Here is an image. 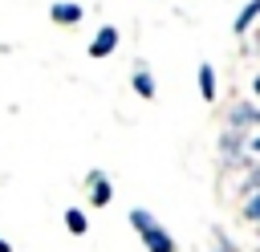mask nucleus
<instances>
[{"label":"nucleus","instance_id":"12","mask_svg":"<svg viewBox=\"0 0 260 252\" xmlns=\"http://www.w3.org/2000/svg\"><path fill=\"white\" fill-rule=\"evenodd\" d=\"M248 154H252V159H260V130H256V134H248Z\"/></svg>","mask_w":260,"mask_h":252},{"label":"nucleus","instance_id":"2","mask_svg":"<svg viewBox=\"0 0 260 252\" xmlns=\"http://www.w3.org/2000/svg\"><path fill=\"white\" fill-rule=\"evenodd\" d=\"M114 49H118V28H114V24H102V28L93 33V41H89V57L102 61V57H110Z\"/></svg>","mask_w":260,"mask_h":252},{"label":"nucleus","instance_id":"11","mask_svg":"<svg viewBox=\"0 0 260 252\" xmlns=\"http://www.w3.org/2000/svg\"><path fill=\"white\" fill-rule=\"evenodd\" d=\"M211 252H236V244H232L219 228H211Z\"/></svg>","mask_w":260,"mask_h":252},{"label":"nucleus","instance_id":"6","mask_svg":"<svg viewBox=\"0 0 260 252\" xmlns=\"http://www.w3.org/2000/svg\"><path fill=\"white\" fill-rule=\"evenodd\" d=\"M130 85H134L138 98H146V102L154 98V77H150V69H146L142 61H134V77H130Z\"/></svg>","mask_w":260,"mask_h":252},{"label":"nucleus","instance_id":"5","mask_svg":"<svg viewBox=\"0 0 260 252\" xmlns=\"http://www.w3.org/2000/svg\"><path fill=\"white\" fill-rule=\"evenodd\" d=\"M89 203H98V207H106L110 203V195H114V187H110V179L102 175V171H89Z\"/></svg>","mask_w":260,"mask_h":252},{"label":"nucleus","instance_id":"14","mask_svg":"<svg viewBox=\"0 0 260 252\" xmlns=\"http://www.w3.org/2000/svg\"><path fill=\"white\" fill-rule=\"evenodd\" d=\"M0 252H12V244H8V240H0Z\"/></svg>","mask_w":260,"mask_h":252},{"label":"nucleus","instance_id":"1","mask_svg":"<svg viewBox=\"0 0 260 252\" xmlns=\"http://www.w3.org/2000/svg\"><path fill=\"white\" fill-rule=\"evenodd\" d=\"M130 228L142 236L146 252H175V248H179V244L171 240V232H167V228H162L146 207H134V211H130Z\"/></svg>","mask_w":260,"mask_h":252},{"label":"nucleus","instance_id":"4","mask_svg":"<svg viewBox=\"0 0 260 252\" xmlns=\"http://www.w3.org/2000/svg\"><path fill=\"white\" fill-rule=\"evenodd\" d=\"M81 16H85V8L73 4V0H57V4L49 8V20H53V24H65V28H69V24H81Z\"/></svg>","mask_w":260,"mask_h":252},{"label":"nucleus","instance_id":"10","mask_svg":"<svg viewBox=\"0 0 260 252\" xmlns=\"http://www.w3.org/2000/svg\"><path fill=\"white\" fill-rule=\"evenodd\" d=\"M244 219H252V224H260V191H252V195L244 199Z\"/></svg>","mask_w":260,"mask_h":252},{"label":"nucleus","instance_id":"7","mask_svg":"<svg viewBox=\"0 0 260 252\" xmlns=\"http://www.w3.org/2000/svg\"><path fill=\"white\" fill-rule=\"evenodd\" d=\"M256 16H260V0H248V4L240 8V16L232 20V33H240V37H244V33L256 24Z\"/></svg>","mask_w":260,"mask_h":252},{"label":"nucleus","instance_id":"8","mask_svg":"<svg viewBox=\"0 0 260 252\" xmlns=\"http://www.w3.org/2000/svg\"><path fill=\"white\" fill-rule=\"evenodd\" d=\"M199 93H203V102H215V69L207 61L199 65Z\"/></svg>","mask_w":260,"mask_h":252},{"label":"nucleus","instance_id":"13","mask_svg":"<svg viewBox=\"0 0 260 252\" xmlns=\"http://www.w3.org/2000/svg\"><path fill=\"white\" fill-rule=\"evenodd\" d=\"M252 89H256V98H260V73H256V77H252Z\"/></svg>","mask_w":260,"mask_h":252},{"label":"nucleus","instance_id":"9","mask_svg":"<svg viewBox=\"0 0 260 252\" xmlns=\"http://www.w3.org/2000/svg\"><path fill=\"white\" fill-rule=\"evenodd\" d=\"M65 228H69L73 236H85V228H89L85 211H81V207H69V211H65Z\"/></svg>","mask_w":260,"mask_h":252},{"label":"nucleus","instance_id":"3","mask_svg":"<svg viewBox=\"0 0 260 252\" xmlns=\"http://www.w3.org/2000/svg\"><path fill=\"white\" fill-rule=\"evenodd\" d=\"M228 126H236V130H260V106H248V102L232 106Z\"/></svg>","mask_w":260,"mask_h":252}]
</instances>
